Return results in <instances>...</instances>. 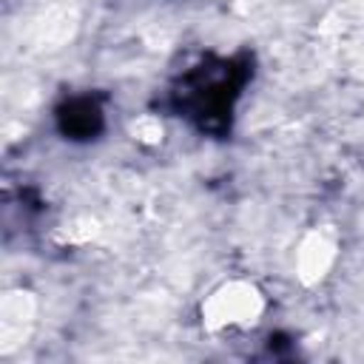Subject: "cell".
Masks as SVG:
<instances>
[{
    "label": "cell",
    "instance_id": "cell-1",
    "mask_svg": "<svg viewBox=\"0 0 364 364\" xmlns=\"http://www.w3.org/2000/svg\"><path fill=\"white\" fill-rule=\"evenodd\" d=\"M188 88L185 100L196 111V117H219L230 111L233 97L239 94V82L233 80V65L219 63V65H196L193 74H188Z\"/></svg>",
    "mask_w": 364,
    "mask_h": 364
}]
</instances>
